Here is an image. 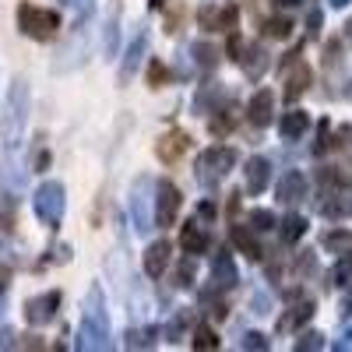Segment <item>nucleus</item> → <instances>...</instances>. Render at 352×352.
<instances>
[{
    "instance_id": "33",
    "label": "nucleus",
    "mask_w": 352,
    "mask_h": 352,
    "mask_svg": "<svg viewBox=\"0 0 352 352\" xmlns=\"http://www.w3.org/2000/svg\"><path fill=\"white\" fill-rule=\"evenodd\" d=\"M320 345H324V335H320V331H307V335L296 342L300 352H310V349H320Z\"/></svg>"
},
{
    "instance_id": "9",
    "label": "nucleus",
    "mask_w": 352,
    "mask_h": 352,
    "mask_svg": "<svg viewBox=\"0 0 352 352\" xmlns=\"http://www.w3.org/2000/svg\"><path fill=\"white\" fill-rule=\"evenodd\" d=\"M187 148H190V138H187L184 131H169V134H162V138H159L155 155H159L166 166H173L176 159H184V155H187Z\"/></svg>"
},
{
    "instance_id": "34",
    "label": "nucleus",
    "mask_w": 352,
    "mask_h": 352,
    "mask_svg": "<svg viewBox=\"0 0 352 352\" xmlns=\"http://www.w3.org/2000/svg\"><path fill=\"white\" fill-rule=\"evenodd\" d=\"M222 116H212V134H229L232 131V116H229V109H219Z\"/></svg>"
},
{
    "instance_id": "3",
    "label": "nucleus",
    "mask_w": 352,
    "mask_h": 352,
    "mask_svg": "<svg viewBox=\"0 0 352 352\" xmlns=\"http://www.w3.org/2000/svg\"><path fill=\"white\" fill-rule=\"evenodd\" d=\"M18 28L28 36V39H53L56 32H60V14L50 11V8H32V4H21L18 8Z\"/></svg>"
},
{
    "instance_id": "40",
    "label": "nucleus",
    "mask_w": 352,
    "mask_h": 352,
    "mask_svg": "<svg viewBox=\"0 0 352 352\" xmlns=\"http://www.w3.org/2000/svg\"><path fill=\"white\" fill-rule=\"evenodd\" d=\"M11 285V268H8V264H0V292H4Z\"/></svg>"
},
{
    "instance_id": "35",
    "label": "nucleus",
    "mask_w": 352,
    "mask_h": 352,
    "mask_svg": "<svg viewBox=\"0 0 352 352\" xmlns=\"http://www.w3.org/2000/svg\"><path fill=\"white\" fill-rule=\"evenodd\" d=\"M349 243H352L349 232H328V240H324V247H328V250H345Z\"/></svg>"
},
{
    "instance_id": "10",
    "label": "nucleus",
    "mask_w": 352,
    "mask_h": 352,
    "mask_svg": "<svg viewBox=\"0 0 352 352\" xmlns=\"http://www.w3.org/2000/svg\"><path fill=\"white\" fill-rule=\"evenodd\" d=\"M236 278H240V272H236V264H232V254L219 250L212 257V282H215V289H232Z\"/></svg>"
},
{
    "instance_id": "13",
    "label": "nucleus",
    "mask_w": 352,
    "mask_h": 352,
    "mask_svg": "<svg viewBox=\"0 0 352 352\" xmlns=\"http://www.w3.org/2000/svg\"><path fill=\"white\" fill-rule=\"evenodd\" d=\"M169 257H173V247L166 240H155L148 250H144V272H148V278H162Z\"/></svg>"
},
{
    "instance_id": "28",
    "label": "nucleus",
    "mask_w": 352,
    "mask_h": 352,
    "mask_svg": "<svg viewBox=\"0 0 352 352\" xmlns=\"http://www.w3.org/2000/svg\"><path fill=\"white\" fill-rule=\"evenodd\" d=\"M155 342V328H148V331H131L127 335V349H148Z\"/></svg>"
},
{
    "instance_id": "7",
    "label": "nucleus",
    "mask_w": 352,
    "mask_h": 352,
    "mask_svg": "<svg viewBox=\"0 0 352 352\" xmlns=\"http://www.w3.org/2000/svg\"><path fill=\"white\" fill-rule=\"evenodd\" d=\"M56 310H60V292L50 289V292H43V296H32L25 303V320L32 328H43V324H50V320L56 317Z\"/></svg>"
},
{
    "instance_id": "42",
    "label": "nucleus",
    "mask_w": 352,
    "mask_h": 352,
    "mask_svg": "<svg viewBox=\"0 0 352 352\" xmlns=\"http://www.w3.org/2000/svg\"><path fill=\"white\" fill-rule=\"evenodd\" d=\"M272 4H275L278 11H292V8H296V4H300V0H272Z\"/></svg>"
},
{
    "instance_id": "14",
    "label": "nucleus",
    "mask_w": 352,
    "mask_h": 352,
    "mask_svg": "<svg viewBox=\"0 0 352 352\" xmlns=\"http://www.w3.org/2000/svg\"><path fill=\"white\" fill-rule=\"evenodd\" d=\"M243 173H247V190H250V194H261L264 187L272 184V162L261 159V155H254Z\"/></svg>"
},
{
    "instance_id": "12",
    "label": "nucleus",
    "mask_w": 352,
    "mask_h": 352,
    "mask_svg": "<svg viewBox=\"0 0 352 352\" xmlns=\"http://www.w3.org/2000/svg\"><path fill=\"white\" fill-rule=\"evenodd\" d=\"M303 197H307V176L296 173V169H289V173L282 176V184H278V201H282V204H296V201H303Z\"/></svg>"
},
{
    "instance_id": "37",
    "label": "nucleus",
    "mask_w": 352,
    "mask_h": 352,
    "mask_svg": "<svg viewBox=\"0 0 352 352\" xmlns=\"http://www.w3.org/2000/svg\"><path fill=\"white\" fill-rule=\"evenodd\" d=\"M243 50H247V46H243V39H240L236 32H232V36H229V43H226V53L232 56V60H240V56H243Z\"/></svg>"
},
{
    "instance_id": "1",
    "label": "nucleus",
    "mask_w": 352,
    "mask_h": 352,
    "mask_svg": "<svg viewBox=\"0 0 352 352\" xmlns=\"http://www.w3.org/2000/svg\"><path fill=\"white\" fill-rule=\"evenodd\" d=\"M28 124V81L14 78L8 88V102H4V120H0V138H4V148L14 152L18 141L25 134Z\"/></svg>"
},
{
    "instance_id": "31",
    "label": "nucleus",
    "mask_w": 352,
    "mask_h": 352,
    "mask_svg": "<svg viewBox=\"0 0 352 352\" xmlns=\"http://www.w3.org/2000/svg\"><path fill=\"white\" fill-rule=\"evenodd\" d=\"M250 226L264 232V229H272V226H275V215H272L268 208H257V212H250Z\"/></svg>"
},
{
    "instance_id": "8",
    "label": "nucleus",
    "mask_w": 352,
    "mask_h": 352,
    "mask_svg": "<svg viewBox=\"0 0 352 352\" xmlns=\"http://www.w3.org/2000/svg\"><path fill=\"white\" fill-rule=\"evenodd\" d=\"M236 21H240V8L236 4H222V8L204 4L201 8V25L208 28V32H232Z\"/></svg>"
},
{
    "instance_id": "36",
    "label": "nucleus",
    "mask_w": 352,
    "mask_h": 352,
    "mask_svg": "<svg viewBox=\"0 0 352 352\" xmlns=\"http://www.w3.org/2000/svg\"><path fill=\"white\" fill-rule=\"evenodd\" d=\"M201 300H208V314H212L215 320H222V317H226V303L215 296V292H208V296H201Z\"/></svg>"
},
{
    "instance_id": "32",
    "label": "nucleus",
    "mask_w": 352,
    "mask_h": 352,
    "mask_svg": "<svg viewBox=\"0 0 352 352\" xmlns=\"http://www.w3.org/2000/svg\"><path fill=\"white\" fill-rule=\"evenodd\" d=\"M331 282H335V285H352V264H349V261H338V264H335Z\"/></svg>"
},
{
    "instance_id": "29",
    "label": "nucleus",
    "mask_w": 352,
    "mask_h": 352,
    "mask_svg": "<svg viewBox=\"0 0 352 352\" xmlns=\"http://www.w3.org/2000/svg\"><path fill=\"white\" fill-rule=\"evenodd\" d=\"M169 81V71L162 67V60H148V85L152 88H162Z\"/></svg>"
},
{
    "instance_id": "19",
    "label": "nucleus",
    "mask_w": 352,
    "mask_h": 352,
    "mask_svg": "<svg viewBox=\"0 0 352 352\" xmlns=\"http://www.w3.org/2000/svg\"><path fill=\"white\" fill-rule=\"evenodd\" d=\"M307 127H310V120H307V113H300V109H289V113L282 116V124H278V131H282V138H285V141L303 138V134H307Z\"/></svg>"
},
{
    "instance_id": "43",
    "label": "nucleus",
    "mask_w": 352,
    "mask_h": 352,
    "mask_svg": "<svg viewBox=\"0 0 352 352\" xmlns=\"http://www.w3.org/2000/svg\"><path fill=\"white\" fill-rule=\"evenodd\" d=\"M11 345H14V335L4 331V335H0V349H11Z\"/></svg>"
},
{
    "instance_id": "26",
    "label": "nucleus",
    "mask_w": 352,
    "mask_h": 352,
    "mask_svg": "<svg viewBox=\"0 0 352 352\" xmlns=\"http://www.w3.org/2000/svg\"><path fill=\"white\" fill-rule=\"evenodd\" d=\"M289 32H292L289 18H268L264 21V36H272V39H289Z\"/></svg>"
},
{
    "instance_id": "39",
    "label": "nucleus",
    "mask_w": 352,
    "mask_h": 352,
    "mask_svg": "<svg viewBox=\"0 0 352 352\" xmlns=\"http://www.w3.org/2000/svg\"><path fill=\"white\" fill-rule=\"evenodd\" d=\"M197 219H215V204L212 201H201L197 204Z\"/></svg>"
},
{
    "instance_id": "22",
    "label": "nucleus",
    "mask_w": 352,
    "mask_h": 352,
    "mask_svg": "<svg viewBox=\"0 0 352 352\" xmlns=\"http://www.w3.org/2000/svg\"><path fill=\"white\" fill-rule=\"evenodd\" d=\"M144 187H148V180H144V176H141V180L134 184V201H131V212H134V226L144 232V229H148V212H144Z\"/></svg>"
},
{
    "instance_id": "45",
    "label": "nucleus",
    "mask_w": 352,
    "mask_h": 352,
    "mask_svg": "<svg viewBox=\"0 0 352 352\" xmlns=\"http://www.w3.org/2000/svg\"><path fill=\"white\" fill-rule=\"evenodd\" d=\"M166 4V0H148V8H162Z\"/></svg>"
},
{
    "instance_id": "2",
    "label": "nucleus",
    "mask_w": 352,
    "mask_h": 352,
    "mask_svg": "<svg viewBox=\"0 0 352 352\" xmlns=\"http://www.w3.org/2000/svg\"><path fill=\"white\" fill-rule=\"evenodd\" d=\"M106 345H109L106 296H102L99 285H92L85 296V314H81V349H106Z\"/></svg>"
},
{
    "instance_id": "44",
    "label": "nucleus",
    "mask_w": 352,
    "mask_h": 352,
    "mask_svg": "<svg viewBox=\"0 0 352 352\" xmlns=\"http://www.w3.org/2000/svg\"><path fill=\"white\" fill-rule=\"evenodd\" d=\"M64 4H71V8H88V0H64Z\"/></svg>"
},
{
    "instance_id": "41",
    "label": "nucleus",
    "mask_w": 352,
    "mask_h": 352,
    "mask_svg": "<svg viewBox=\"0 0 352 352\" xmlns=\"http://www.w3.org/2000/svg\"><path fill=\"white\" fill-rule=\"evenodd\" d=\"M320 21H324V18H320V11H310V36L320 32Z\"/></svg>"
},
{
    "instance_id": "24",
    "label": "nucleus",
    "mask_w": 352,
    "mask_h": 352,
    "mask_svg": "<svg viewBox=\"0 0 352 352\" xmlns=\"http://www.w3.org/2000/svg\"><path fill=\"white\" fill-rule=\"evenodd\" d=\"M116 36H120V8H113L106 18V56H116Z\"/></svg>"
},
{
    "instance_id": "17",
    "label": "nucleus",
    "mask_w": 352,
    "mask_h": 352,
    "mask_svg": "<svg viewBox=\"0 0 352 352\" xmlns=\"http://www.w3.org/2000/svg\"><path fill=\"white\" fill-rule=\"evenodd\" d=\"M310 78H314V71L307 67V64H296L292 67V74L285 78V102H296L307 88H310Z\"/></svg>"
},
{
    "instance_id": "11",
    "label": "nucleus",
    "mask_w": 352,
    "mask_h": 352,
    "mask_svg": "<svg viewBox=\"0 0 352 352\" xmlns=\"http://www.w3.org/2000/svg\"><path fill=\"white\" fill-rule=\"evenodd\" d=\"M272 109H275V96L268 92V88H261V92H254V99L247 106V120L254 127H268L272 124Z\"/></svg>"
},
{
    "instance_id": "16",
    "label": "nucleus",
    "mask_w": 352,
    "mask_h": 352,
    "mask_svg": "<svg viewBox=\"0 0 352 352\" xmlns=\"http://www.w3.org/2000/svg\"><path fill=\"white\" fill-rule=\"evenodd\" d=\"M240 67H243V74H247V78H254V81H257L264 71H268V53H264V46H261V43H254V46H247V50H243Z\"/></svg>"
},
{
    "instance_id": "15",
    "label": "nucleus",
    "mask_w": 352,
    "mask_h": 352,
    "mask_svg": "<svg viewBox=\"0 0 352 352\" xmlns=\"http://www.w3.org/2000/svg\"><path fill=\"white\" fill-rule=\"evenodd\" d=\"M144 50H148V36H134V43L127 46V53H124V67H120V81L127 85L131 78H134V71L141 67V60H144Z\"/></svg>"
},
{
    "instance_id": "18",
    "label": "nucleus",
    "mask_w": 352,
    "mask_h": 352,
    "mask_svg": "<svg viewBox=\"0 0 352 352\" xmlns=\"http://www.w3.org/2000/svg\"><path fill=\"white\" fill-rule=\"evenodd\" d=\"M229 236H232V247H236L243 257H250V261H261V243L254 240V232L247 229V226H232V232H229Z\"/></svg>"
},
{
    "instance_id": "5",
    "label": "nucleus",
    "mask_w": 352,
    "mask_h": 352,
    "mask_svg": "<svg viewBox=\"0 0 352 352\" xmlns=\"http://www.w3.org/2000/svg\"><path fill=\"white\" fill-rule=\"evenodd\" d=\"M236 166V152L232 148H222V144H215V148H204V155L197 159V180L204 187H219L229 169Z\"/></svg>"
},
{
    "instance_id": "25",
    "label": "nucleus",
    "mask_w": 352,
    "mask_h": 352,
    "mask_svg": "<svg viewBox=\"0 0 352 352\" xmlns=\"http://www.w3.org/2000/svg\"><path fill=\"white\" fill-rule=\"evenodd\" d=\"M303 232H307V219H303V215H289V219L282 222V240H285V243H296Z\"/></svg>"
},
{
    "instance_id": "23",
    "label": "nucleus",
    "mask_w": 352,
    "mask_h": 352,
    "mask_svg": "<svg viewBox=\"0 0 352 352\" xmlns=\"http://www.w3.org/2000/svg\"><path fill=\"white\" fill-rule=\"evenodd\" d=\"M194 272H197V261H194V254H187V257L180 261V268H176V275H173V285L190 289V285H194Z\"/></svg>"
},
{
    "instance_id": "21",
    "label": "nucleus",
    "mask_w": 352,
    "mask_h": 352,
    "mask_svg": "<svg viewBox=\"0 0 352 352\" xmlns=\"http://www.w3.org/2000/svg\"><path fill=\"white\" fill-rule=\"evenodd\" d=\"M180 247H184V254H204L208 250V236H204V232L197 229V226H184L180 229Z\"/></svg>"
},
{
    "instance_id": "20",
    "label": "nucleus",
    "mask_w": 352,
    "mask_h": 352,
    "mask_svg": "<svg viewBox=\"0 0 352 352\" xmlns=\"http://www.w3.org/2000/svg\"><path fill=\"white\" fill-rule=\"evenodd\" d=\"M310 317H314V303H310V300H300L296 307H289V314L278 320V328H282V331H296V328L307 324Z\"/></svg>"
},
{
    "instance_id": "27",
    "label": "nucleus",
    "mask_w": 352,
    "mask_h": 352,
    "mask_svg": "<svg viewBox=\"0 0 352 352\" xmlns=\"http://www.w3.org/2000/svg\"><path fill=\"white\" fill-rule=\"evenodd\" d=\"M194 349H208V352H215V349H219V335H215L208 324H201V328L194 331Z\"/></svg>"
},
{
    "instance_id": "4",
    "label": "nucleus",
    "mask_w": 352,
    "mask_h": 352,
    "mask_svg": "<svg viewBox=\"0 0 352 352\" xmlns=\"http://www.w3.org/2000/svg\"><path fill=\"white\" fill-rule=\"evenodd\" d=\"M64 204H67L64 184L46 180V184L36 190V197H32V212H36V219H39L43 226L56 229V226H60V219H64Z\"/></svg>"
},
{
    "instance_id": "38",
    "label": "nucleus",
    "mask_w": 352,
    "mask_h": 352,
    "mask_svg": "<svg viewBox=\"0 0 352 352\" xmlns=\"http://www.w3.org/2000/svg\"><path fill=\"white\" fill-rule=\"evenodd\" d=\"M243 349H268V338H264L261 331H250V335L243 338Z\"/></svg>"
},
{
    "instance_id": "30",
    "label": "nucleus",
    "mask_w": 352,
    "mask_h": 352,
    "mask_svg": "<svg viewBox=\"0 0 352 352\" xmlns=\"http://www.w3.org/2000/svg\"><path fill=\"white\" fill-rule=\"evenodd\" d=\"M194 56H197V64H204V67H215V56H219V50H215V46H204V43H197V46H194Z\"/></svg>"
},
{
    "instance_id": "6",
    "label": "nucleus",
    "mask_w": 352,
    "mask_h": 352,
    "mask_svg": "<svg viewBox=\"0 0 352 352\" xmlns=\"http://www.w3.org/2000/svg\"><path fill=\"white\" fill-rule=\"evenodd\" d=\"M159 197H155V226L159 229H169L176 226V215H180V204H184V194L173 180H159Z\"/></svg>"
}]
</instances>
